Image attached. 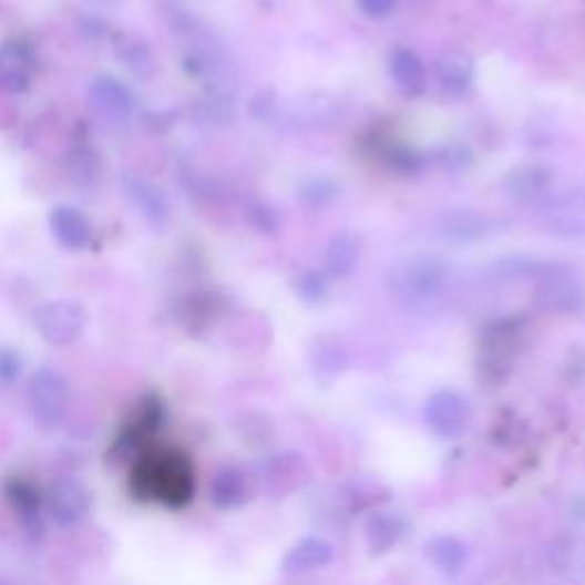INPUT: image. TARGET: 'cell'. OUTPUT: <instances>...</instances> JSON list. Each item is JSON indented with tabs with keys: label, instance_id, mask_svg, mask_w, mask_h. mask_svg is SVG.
Segmentation results:
<instances>
[{
	"label": "cell",
	"instance_id": "83f0119b",
	"mask_svg": "<svg viewBox=\"0 0 585 585\" xmlns=\"http://www.w3.org/2000/svg\"><path fill=\"white\" fill-rule=\"evenodd\" d=\"M300 292H302V296L307 298V300H318L320 296H322V279L320 277H316V275H309L307 279H302V288H300Z\"/></svg>",
	"mask_w": 585,
	"mask_h": 585
},
{
	"label": "cell",
	"instance_id": "52a82bcc",
	"mask_svg": "<svg viewBox=\"0 0 585 585\" xmlns=\"http://www.w3.org/2000/svg\"><path fill=\"white\" fill-rule=\"evenodd\" d=\"M537 305L554 314H574L583 307V288L567 268H544L537 281Z\"/></svg>",
	"mask_w": 585,
	"mask_h": 585
},
{
	"label": "cell",
	"instance_id": "ac0fdd59",
	"mask_svg": "<svg viewBox=\"0 0 585 585\" xmlns=\"http://www.w3.org/2000/svg\"><path fill=\"white\" fill-rule=\"evenodd\" d=\"M425 554L432 561V565L447 574V576H455L462 572L464 563H466V544L453 535H437L428 542L425 546Z\"/></svg>",
	"mask_w": 585,
	"mask_h": 585
},
{
	"label": "cell",
	"instance_id": "7a4b0ae2",
	"mask_svg": "<svg viewBox=\"0 0 585 585\" xmlns=\"http://www.w3.org/2000/svg\"><path fill=\"white\" fill-rule=\"evenodd\" d=\"M28 408L37 428L53 432L62 423L69 408L66 380L51 369H40L32 373L28 382Z\"/></svg>",
	"mask_w": 585,
	"mask_h": 585
},
{
	"label": "cell",
	"instance_id": "2e32d148",
	"mask_svg": "<svg viewBox=\"0 0 585 585\" xmlns=\"http://www.w3.org/2000/svg\"><path fill=\"white\" fill-rule=\"evenodd\" d=\"M211 496H213V503L223 510H232V507L243 505L249 499L247 475L236 466L219 469L215 473L213 485H211Z\"/></svg>",
	"mask_w": 585,
	"mask_h": 585
},
{
	"label": "cell",
	"instance_id": "cb8c5ba5",
	"mask_svg": "<svg viewBox=\"0 0 585 585\" xmlns=\"http://www.w3.org/2000/svg\"><path fill=\"white\" fill-rule=\"evenodd\" d=\"M69 174L71 181H76L79 186H88L99 174V158L92 150H79L69 158Z\"/></svg>",
	"mask_w": 585,
	"mask_h": 585
},
{
	"label": "cell",
	"instance_id": "ba28073f",
	"mask_svg": "<svg viewBox=\"0 0 585 585\" xmlns=\"http://www.w3.org/2000/svg\"><path fill=\"white\" fill-rule=\"evenodd\" d=\"M90 103L96 115L110 124H126L133 117V96L115 79L101 76L90 88Z\"/></svg>",
	"mask_w": 585,
	"mask_h": 585
},
{
	"label": "cell",
	"instance_id": "44dd1931",
	"mask_svg": "<svg viewBox=\"0 0 585 585\" xmlns=\"http://www.w3.org/2000/svg\"><path fill=\"white\" fill-rule=\"evenodd\" d=\"M548 183H552V176L544 170H522L510 178V195L517 197L520 202H537L548 191Z\"/></svg>",
	"mask_w": 585,
	"mask_h": 585
},
{
	"label": "cell",
	"instance_id": "ffe728a7",
	"mask_svg": "<svg viewBox=\"0 0 585 585\" xmlns=\"http://www.w3.org/2000/svg\"><path fill=\"white\" fill-rule=\"evenodd\" d=\"M548 227L561 236H585V197L572 195L548 211Z\"/></svg>",
	"mask_w": 585,
	"mask_h": 585
},
{
	"label": "cell",
	"instance_id": "8fae6325",
	"mask_svg": "<svg viewBox=\"0 0 585 585\" xmlns=\"http://www.w3.org/2000/svg\"><path fill=\"white\" fill-rule=\"evenodd\" d=\"M51 232L66 249H85L92 243L90 219L71 206H55L51 211Z\"/></svg>",
	"mask_w": 585,
	"mask_h": 585
},
{
	"label": "cell",
	"instance_id": "f1b7e54d",
	"mask_svg": "<svg viewBox=\"0 0 585 585\" xmlns=\"http://www.w3.org/2000/svg\"><path fill=\"white\" fill-rule=\"evenodd\" d=\"M0 585H10V583H8V581H3V578H0Z\"/></svg>",
	"mask_w": 585,
	"mask_h": 585
},
{
	"label": "cell",
	"instance_id": "8992f818",
	"mask_svg": "<svg viewBox=\"0 0 585 585\" xmlns=\"http://www.w3.org/2000/svg\"><path fill=\"white\" fill-rule=\"evenodd\" d=\"M88 322V316L83 307L58 300L49 302L34 311V327L49 343L53 346H66L71 341H76L83 332V327Z\"/></svg>",
	"mask_w": 585,
	"mask_h": 585
},
{
	"label": "cell",
	"instance_id": "d4e9b609",
	"mask_svg": "<svg viewBox=\"0 0 585 585\" xmlns=\"http://www.w3.org/2000/svg\"><path fill=\"white\" fill-rule=\"evenodd\" d=\"M120 51L124 49V53H120V58L126 62V66H131L140 76H152L154 73V58L144 44H133L129 42L126 47H117Z\"/></svg>",
	"mask_w": 585,
	"mask_h": 585
},
{
	"label": "cell",
	"instance_id": "7c38bea8",
	"mask_svg": "<svg viewBox=\"0 0 585 585\" xmlns=\"http://www.w3.org/2000/svg\"><path fill=\"white\" fill-rule=\"evenodd\" d=\"M332 558H335L332 544L325 542L322 537H305L286 554L281 569L288 576H298V574L327 567L329 563H332Z\"/></svg>",
	"mask_w": 585,
	"mask_h": 585
},
{
	"label": "cell",
	"instance_id": "5bb4252c",
	"mask_svg": "<svg viewBox=\"0 0 585 585\" xmlns=\"http://www.w3.org/2000/svg\"><path fill=\"white\" fill-rule=\"evenodd\" d=\"M8 499L12 501V507L17 510V515L21 517L23 528L32 535L40 537L44 531L42 524V503H40V492H37L28 481L14 479L8 483Z\"/></svg>",
	"mask_w": 585,
	"mask_h": 585
},
{
	"label": "cell",
	"instance_id": "4316f807",
	"mask_svg": "<svg viewBox=\"0 0 585 585\" xmlns=\"http://www.w3.org/2000/svg\"><path fill=\"white\" fill-rule=\"evenodd\" d=\"M363 14L369 17H387L393 12L398 0H357Z\"/></svg>",
	"mask_w": 585,
	"mask_h": 585
},
{
	"label": "cell",
	"instance_id": "9c48e42d",
	"mask_svg": "<svg viewBox=\"0 0 585 585\" xmlns=\"http://www.w3.org/2000/svg\"><path fill=\"white\" fill-rule=\"evenodd\" d=\"M163 419H165V410L161 406V400L156 398L142 400V406L126 421V428L117 439V451L142 449L158 432V428L163 425Z\"/></svg>",
	"mask_w": 585,
	"mask_h": 585
},
{
	"label": "cell",
	"instance_id": "277c9868",
	"mask_svg": "<svg viewBox=\"0 0 585 585\" xmlns=\"http://www.w3.org/2000/svg\"><path fill=\"white\" fill-rule=\"evenodd\" d=\"M423 419L434 437L453 442V439H460L469 428L471 421L469 400L453 389L437 391L425 402Z\"/></svg>",
	"mask_w": 585,
	"mask_h": 585
},
{
	"label": "cell",
	"instance_id": "4fadbf2b",
	"mask_svg": "<svg viewBox=\"0 0 585 585\" xmlns=\"http://www.w3.org/2000/svg\"><path fill=\"white\" fill-rule=\"evenodd\" d=\"M32 58L19 42L0 47V88L8 92H23L30 83Z\"/></svg>",
	"mask_w": 585,
	"mask_h": 585
},
{
	"label": "cell",
	"instance_id": "603a6c76",
	"mask_svg": "<svg viewBox=\"0 0 585 585\" xmlns=\"http://www.w3.org/2000/svg\"><path fill=\"white\" fill-rule=\"evenodd\" d=\"M131 197L135 199L142 215L150 219L152 225H161L167 217V204L163 195L156 188H152L150 183H131Z\"/></svg>",
	"mask_w": 585,
	"mask_h": 585
},
{
	"label": "cell",
	"instance_id": "5b68a950",
	"mask_svg": "<svg viewBox=\"0 0 585 585\" xmlns=\"http://www.w3.org/2000/svg\"><path fill=\"white\" fill-rule=\"evenodd\" d=\"M47 507L51 520L60 528H71L90 515L92 492L83 481L66 475V479H60L51 485L47 494Z\"/></svg>",
	"mask_w": 585,
	"mask_h": 585
},
{
	"label": "cell",
	"instance_id": "3957f363",
	"mask_svg": "<svg viewBox=\"0 0 585 585\" xmlns=\"http://www.w3.org/2000/svg\"><path fill=\"white\" fill-rule=\"evenodd\" d=\"M447 281V268L434 259H414L400 266L391 279L393 290L402 302L414 307L430 305Z\"/></svg>",
	"mask_w": 585,
	"mask_h": 585
},
{
	"label": "cell",
	"instance_id": "7402d4cb",
	"mask_svg": "<svg viewBox=\"0 0 585 585\" xmlns=\"http://www.w3.org/2000/svg\"><path fill=\"white\" fill-rule=\"evenodd\" d=\"M357 256H359L357 238L352 234H339L327 249V268L335 275L343 277L355 268Z\"/></svg>",
	"mask_w": 585,
	"mask_h": 585
},
{
	"label": "cell",
	"instance_id": "484cf974",
	"mask_svg": "<svg viewBox=\"0 0 585 585\" xmlns=\"http://www.w3.org/2000/svg\"><path fill=\"white\" fill-rule=\"evenodd\" d=\"M21 376V359L14 350L0 348V382L12 384Z\"/></svg>",
	"mask_w": 585,
	"mask_h": 585
},
{
	"label": "cell",
	"instance_id": "30bf717a",
	"mask_svg": "<svg viewBox=\"0 0 585 585\" xmlns=\"http://www.w3.org/2000/svg\"><path fill=\"white\" fill-rule=\"evenodd\" d=\"M546 561L558 576L569 583L585 585V537L563 535L546 548Z\"/></svg>",
	"mask_w": 585,
	"mask_h": 585
},
{
	"label": "cell",
	"instance_id": "e0dca14e",
	"mask_svg": "<svg viewBox=\"0 0 585 585\" xmlns=\"http://www.w3.org/2000/svg\"><path fill=\"white\" fill-rule=\"evenodd\" d=\"M437 81L447 94L462 96L473 81V64L469 55L460 51H451L442 55V60L437 64Z\"/></svg>",
	"mask_w": 585,
	"mask_h": 585
},
{
	"label": "cell",
	"instance_id": "d6986e66",
	"mask_svg": "<svg viewBox=\"0 0 585 585\" xmlns=\"http://www.w3.org/2000/svg\"><path fill=\"white\" fill-rule=\"evenodd\" d=\"M389 71H391V79H393L396 88L402 94L417 96L419 92H423V88H425V69H423L421 60L412 51H396L391 55Z\"/></svg>",
	"mask_w": 585,
	"mask_h": 585
},
{
	"label": "cell",
	"instance_id": "9a60e30c",
	"mask_svg": "<svg viewBox=\"0 0 585 585\" xmlns=\"http://www.w3.org/2000/svg\"><path fill=\"white\" fill-rule=\"evenodd\" d=\"M406 533L408 522L398 512H376L369 524H366V540H369V548L373 554H387Z\"/></svg>",
	"mask_w": 585,
	"mask_h": 585
},
{
	"label": "cell",
	"instance_id": "6da1fadb",
	"mask_svg": "<svg viewBox=\"0 0 585 585\" xmlns=\"http://www.w3.org/2000/svg\"><path fill=\"white\" fill-rule=\"evenodd\" d=\"M131 490L144 501L167 507H186L195 496V466L181 451H156L137 460L131 473Z\"/></svg>",
	"mask_w": 585,
	"mask_h": 585
}]
</instances>
